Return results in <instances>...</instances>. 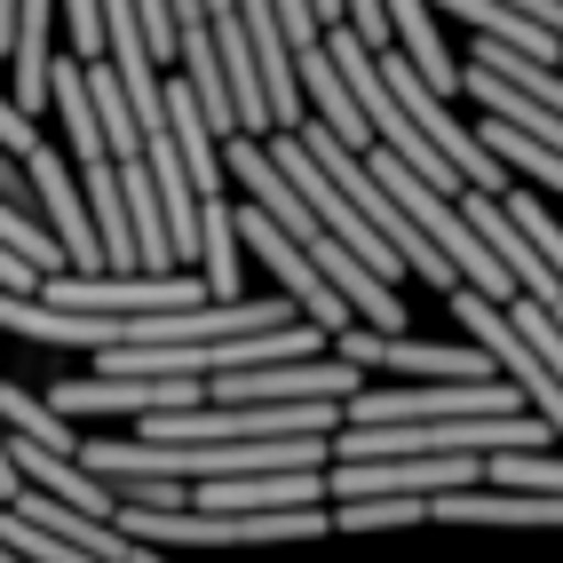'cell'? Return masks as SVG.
<instances>
[{"label":"cell","instance_id":"obj_1","mask_svg":"<svg viewBox=\"0 0 563 563\" xmlns=\"http://www.w3.org/2000/svg\"><path fill=\"white\" fill-rule=\"evenodd\" d=\"M222 175H239V183H246V199H254L262 214H271L278 231H286L294 246L310 254V262H318V278H325V286L350 302V318L382 325V333H397V325H405V302H397V286H389V278H373L365 262H357V254H350V246H342V239H333L325 222L302 207V191H294V183L278 175V159L262 152V135H222Z\"/></svg>","mask_w":563,"mask_h":563},{"label":"cell","instance_id":"obj_2","mask_svg":"<svg viewBox=\"0 0 563 563\" xmlns=\"http://www.w3.org/2000/svg\"><path fill=\"white\" fill-rule=\"evenodd\" d=\"M516 382H421V389H350L342 397V429H382V421H461V412H516ZM532 412V405H523Z\"/></svg>","mask_w":563,"mask_h":563},{"label":"cell","instance_id":"obj_3","mask_svg":"<svg viewBox=\"0 0 563 563\" xmlns=\"http://www.w3.org/2000/svg\"><path fill=\"white\" fill-rule=\"evenodd\" d=\"M262 152L278 159V175L294 183V191H302V207H310V214L325 222V231H333V239H342V246H350V254L365 262L373 278H389V286H397V271H405V262H397V246H389L382 231H373V222H365V214H357V207H350L342 191H333V175H325V167L310 159V143H302V135H294V128H278L271 143H262Z\"/></svg>","mask_w":563,"mask_h":563},{"label":"cell","instance_id":"obj_4","mask_svg":"<svg viewBox=\"0 0 563 563\" xmlns=\"http://www.w3.org/2000/svg\"><path fill=\"white\" fill-rule=\"evenodd\" d=\"M350 389H365V365H350V357H278V365L207 373V397L214 405H310V397L342 405Z\"/></svg>","mask_w":563,"mask_h":563},{"label":"cell","instance_id":"obj_5","mask_svg":"<svg viewBox=\"0 0 563 563\" xmlns=\"http://www.w3.org/2000/svg\"><path fill=\"white\" fill-rule=\"evenodd\" d=\"M231 231H239V246H246L254 262H271L278 294H286V302L302 310L310 325H333V333L350 325V302H342V294H333V286L318 278V262H310L302 246H294V239H286V231H278V222L262 214V207H239V214H231Z\"/></svg>","mask_w":563,"mask_h":563},{"label":"cell","instance_id":"obj_6","mask_svg":"<svg viewBox=\"0 0 563 563\" xmlns=\"http://www.w3.org/2000/svg\"><path fill=\"white\" fill-rule=\"evenodd\" d=\"M16 167H24V191L48 207V239L64 246V262H80V278H88V271H103L96 222H88V199H80V183H71L64 152H48V143H32V152H24Z\"/></svg>","mask_w":563,"mask_h":563},{"label":"cell","instance_id":"obj_7","mask_svg":"<svg viewBox=\"0 0 563 563\" xmlns=\"http://www.w3.org/2000/svg\"><path fill=\"white\" fill-rule=\"evenodd\" d=\"M310 500H325V468H254V476L191 484V508H214V516H271V508H310Z\"/></svg>","mask_w":563,"mask_h":563},{"label":"cell","instance_id":"obj_8","mask_svg":"<svg viewBox=\"0 0 563 563\" xmlns=\"http://www.w3.org/2000/svg\"><path fill=\"white\" fill-rule=\"evenodd\" d=\"M159 103H167L175 159H183V175H191V191H199V199H214V191H222V143L207 135V111H199V96L183 88V80H159Z\"/></svg>","mask_w":563,"mask_h":563},{"label":"cell","instance_id":"obj_9","mask_svg":"<svg viewBox=\"0 0 563 563\" xmlns=\"http://www.w3.org/2000/svg\"><path fill=\"white\" fill-rule=\"evenodd\" d=\"M461 88H468V96H476L484 111H493L500 128H516V135H532V143H548V152H563V111L532 103L523 88H508L500 71H484V64H468V71H461Z\"/></svg>","mask_w":563,"mask_h":563},{"label":"cell","instance_id":"obj_10","mask_svg":"<svg viewBox=\"0 0 563 563\" xmlns=\"http://www.w3.org/2000/svg\"><path fill=\"white\" fill-rule=\"evenodd\" d=\"M80 80H88V103H96L103 152H111V159H143V128H135V103H128V88H120V71H111L103 56H88Z\"/></svg>","mask_w":563,"mask_h":563},{"label":"cell","instance_id":"obj_11","mask_svg":"<svg viewBox=\"0 0 563 563\" xmlns=\"http://www.w3.org/2000/svg\"><path fill=\"white\" fill-rule=\"evenodd\" d=\"M199 286H207V302H239V231H231V207L222 199H199Z\"/></svg>","mask_w":563,"mask_h":563},{"label":"cell","instance_id":"obj_12","mask_svg":"<svg viewBox=\"0 0 563 563\" xmlns=\"http://www.w3.org/2000/svg\"><path fill=\"white\" fill-rule=\"evenodd\" d=\"M476 143L493 152L516 183H532V191H548V199H563V152H548V143H532V135H516V128H500V120H484L476 128Z\"/></svg>","mask_w":563,"mask_h":563},{"label":"cell","instance_id":"obj_13","mask_svg":"<svg viewBox=\"0 0 563 563\" xmlns=\"http://www.w3.org/2000/svg\"><path fill=\"white\" fill-rule=\"evenodd\" d=\"M484 484H500V493H563V461L540 453H484Z\"/></svg>","mask_w":563,"mask_h":563},{"label":"cell","instance_id":"obj_14","mask_svg":"<svg viewBox=\"0 0 563 563\" xmlns=\"http://www.w3.org/2000/svg\"><path fill=\"white\" fill-rule=\"evenodd\" d=\"M32 143H41V128H32V111H16L9 96H0V152H9V159H24Z\"/></svg>","mask_w":563,"mask_h":563},{"label":"cell","instance_id":"obj_15","mask_svg":"<svg viewBox=\"0 0 563 563\" xmlns=\"http://www.w3.org/2000/svg\"><path fill=\"white\" fill-rule=\"evenodd\" d=\"M0 191H9V199H16V159H9V152H0Z\"/></svg>","mask_w":563,"mask_h":563},{"label":"cell","instance_id":"obj_16","mask_svg":"<svg viewBox=\"0 0 563 563\" xmlns=\"http://www.w3.org/2000/svg\"><path fill=\"white\" fill-rule=\"evenodd\" d=\"M128 563H167V555H152V548H143V540H128Z\"/></svg>","mask_w":563,"mask_h":563},{"label":"cell","instance_id":"obj_17","mask_svg":"<svg viewBox=\"0 0 563 563\" xmlns=\"http://www.w3.org/2000/svg\"><path fill=\"white\" fill-rule=\"evenodd\" d=\"M0 563H24V555H16V548H9V540H0Z\"/></svg>","mask_w":563,"mask_h":563}]
</instances>
